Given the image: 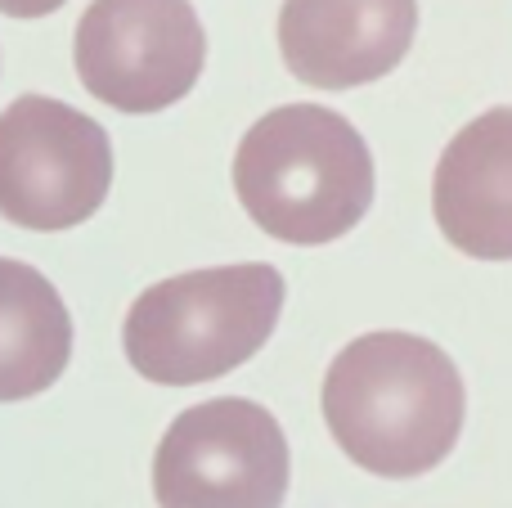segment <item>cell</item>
<instances>
[{
  "mask_svg": "<svg viewBox=\"0 0 512 508\" xmlns=\"http://www.w3.org/2000/svg\"><path fill=\"white\" fill-rule=\"evenodd\" d=\"M418 32V0H283L279 50L297 81L351 90L387 77Z\"/></svg>",
  "mask_w": 512,
  "mask_h": 508,
  "instance_id": "obj_7",
  "label": "cell"
},
{
  "mask_svg": "<svg viewBox=\"0 0 512 508\" xmlns=\"http://www.w3.org/2000/svg\"><path fill=\"white\" fill-rule=\"evenodd\" d=\"M113 185V144L95 117L50 95H23L0 113V216L59 234L90 221Z\"/></svg>",
  "mask_w": 512,
  "mask_h": 508,
  "instance_id": "obj_4",
  "label": "cell"
},
{
  "mask_svg": "<svg viewBox=\"0 0 512 508\" xmlns=\"http://www.w3.org/2000/svg\"><path fill=\"white\" fill-rule=\"evenodd\" d=\"M283 275L265 261L185 270L144 288L122 324L126 360L158 387H198L234 374L270 342Z\"/></svg>",
  "mask_w": 512,
  "mask_h": 508,
  "instance_id": "obj_3",
  "label": "cell"
},
{
  "mask_svg": "<svg viewBox=\"0 0 512 508\" xmlns=\"http://www.w3.org/2000/svg\"><path fill=\"white\" fill-rule=\"evenodd\" d=\"M432 212L459 252L512 261V108H490L445 144Z\"/></svg>",
  "mask_w": 512,
  "mask_h": 508,
  "instance_id": "obj_8",
  "label": "cell"
},
{
  "mask_svg": "<svg viewBox=\"0 0 512 508\" xmlns=\"http://www.w3.org/2000/svg\"><path fill=\"white\" fill-rule=\"evenodd\" d=\"M234 194L270 239L319 248L369 216L373 153L333 108L283 104L234 149Z\"/></svg>",
  "mask_w": 512,
  "mask_h": 508,
  "instance_id": "obj_2",
  "label": "cell"
},
{
  "mask_svg": "<svg viewBox=\"0 0 512 508\" xmlns=\"http://www.w3.org/2000/svg\"><path fill=\"white\" fill-rule=\"evenodd\" d=\"M59 5H68V0H0V14H9V18H45V14H54Z\"/></svg>",
  "mask_w": 512,
  "mask_h": 508,
  "instance_id": "obj_10",
  "label": "cell"
},
{
  "mask_svg": "<svg viewBox=\"0 0 512 508\" xmlns=\"http://www.w3.org/2000/svg\"><path fill=\"white\" fill-rule=\"evenodd\" d=\"M72 59L99 104L117 113H162L198 86L207 36L189 0H90Z\"/></svg>",
  "mask_w": 512,
  "mask_h": 508,
  "instance_id": "obj_6",
  "label": "cell"
},
{
  "mask_svg": "<svg viewBox=\"0 0 512 508\" xmlns=\"http://www.w3.org/2000/svg\"><path fill=\"white\" fill-rule=\"evenodd\" d=\"M72 360V320L59 288L27 261L0 257V405L50 392Z\"/></svg>",
  "mask_w": 512,
  "mask_h": 508,
  "instance_id": "obj_9",
  "label": "cell"
},
{
  "mask_svg": "<svg viewBox=\"0 0 512 508\" xmlns=\"http://www.w3.org/2000/svg\"><path fill=\"white\" fill-rule=\"evenodd\" d=\"M463 378L418 333H364L324 374V423L342 455L373 477H423L463 432Z\"/></svg>",
  "mask_w": 512,
  "mask_h": 508,
  "instance_id": "obj_1",
  "label": "cell"
},
{
  "mask_svg": "<svg viewBox=\"0 0 512 508\" xmlns=\"http://www.w3.org/2000/svg\"><path fill=\"white\" fill-rule=\"evenodd\" d=\"M288 437L265 405L243 396L176 414L153 455L158 508H283Z\"/></svg>",
  "mask_w": 512,
  "mask_h": 508,
  "instance_id": "obj_5",
  "label": "cell"
}]
</instances>
